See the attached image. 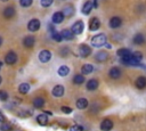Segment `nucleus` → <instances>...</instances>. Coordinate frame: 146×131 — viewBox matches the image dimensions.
Listing matches in <instances>:
<instances>
[{"label": "nucleus", "instance_id": "nucleus-35", "mask_svg": "<svg viewBox=\"0 0 146 131\" xmlns=\"http://www.w3.org/2000/svg\"><path fill=\"white\" fill-rule=\"evenodd\" d=\"M70 131H83V128L81 125H73L70 128Z\"/></svg>", "mask_w": 146, "mask_h": 131}, {"label": "nucleus", "instance_id": "nucleus-27", "mask_svg": "<svg viewBox=\"0 0 146 131\" xmlns=\"http://www.w3.org/2000/svg\"><path fill=\"white\" fill-rule=\"evenodd\" d=\"M18 91H19L21 93H23V95L27 93V92L30 91V84H29V83H22V84H19Z\"/></svg>", "mask_w": 146, "mask_h": 131}, {"label": "nucleus", "instance_id": "nucleus-1", "mask_svg": "<svg viewBox=\"0 0 146 131\" xmlns=\"http://www.w3.org/2000/svg\"><path fill=\"white\" fill-rule=\"evenodd\" d=\"M105 43H106V35L103 34V33L95 35V36L91 39V46H94V47L99 48V47L105 46Z\"/></svg>", "mask_w": 146, "mask_h": 131}, {"label": "nucleus", "instance_id": "nucleus-7", "mask_svg": "<svg viewBox=\"0 0 146 131\" xmlns=\"http://www.w3.org/2000/svg\"><path fill=\"white\" fill-rule=\"evenodd\" d=\"M100 26V21L97 17H94L89 21V30L90 31H97Z\"/></svg>", "mask_w": 146, "mask_h": 131}, {"label": "nucleus", "instance_id": "nucleus-42", "mask_svg": "<svg viewBox=\"0 0 146 131\" xmlns=\"http://www.w3.org/2000/svg\"><path fill=\"white\" fill-rule=\"evenodd\" d=\"M0 68H1V67H0Z\"/></svg>", "mask_w": 146, "mask_h": 131}, {"label": "nucleus", "instance_id": "nucleus-6", "mask_svg": "<svg viewBox=\"0 0 146 131\" xmlns=\"http://www.w3.org/2000/svg\"><path fill=\"white\" fill-rule=\"evenodd\" d=\"M79 52H80V56L81 57H88L90 54H91V48L87 44H81L79 47Z\"/></svg>", "mask_w": 146, "mask_h": 131}, {"label": "nucleus", "instance_id": "nucleus-40", "mask_svg": "<svg viewBox=\"0 0 146 131\" xmlns=\"http://www.w3.org/2000/svg\"><path fill=\"white\" fill-rule=\"evenodd\" d=\"M1 1H3V2H6V1H8V0H1Z\"/></svg>", "mask_w": 146, "mask_h": 131}, {"label": "nucleus", "instance_id": "nucleus-38", "mask_svg": "<svg viewBox=\"0 0 146 131\" xmlns=\"http://www.w3.org/2000/svg\"><path fill=\"white\" fill-rule=\"evenodd\" d=\"M1 44H2V38L0 36V46H1Z\"/></svg>", "mask_w": 146, "mask_h": 131}, {"label": "nucleus", "instance_id": "nucleus-34", "mask_svg": "<svg viewBox=\"0 0 146 131\" xmlns=\"http://www.w3.org/2000/svg\"><path fill=\"white\" fill-rule=\"evenodd\" d=\"M40 3L42 7H49L51 3H52V0H40Z\"/></svg>", "mask_w": 146, "mask_h": 131}, {"label": "nucleus", "instance_id": "nucleus-12", "mask_svg": "<svg viewBox=\"0 0 146 131\" xmlns=\"http://www.w3.org/2000/svg\"><path fill=\"white\" fill-rule=\"evenodd\" d=\"M15 8L14 7H11V6H8V7H6L5 8V10H3V16H5V18H11V17H14L15 16Z\"/></svg>", "mask_w": 146, "mask_h": 131}, {"label": "nucleus", "instance_id": "nucleus-31", "mask_svg": "<svg viewBox=\"0 0 146 131\" xmlns=\"http://www.w3.org/2000/svg\"><path fill=\"white\" fill-rule=\"evenodd\" d=\"M131 56H132L136 60H138V62H140V60L143 59V55H141V52H139V51H136V52L131 54Z\"/></svg>", "mask_w": 146, "mask_h": 131}, {"label": "nucleus", "instance_id": "nucleus-36", "mask_svg": "<svg viewBox=\"0 0 146 131\" xmlns=\"http://www.w3.org/2000/svg\"><path fill=\"white\" fill-rule=\"evenodd\" d=\"M60 109H62V112H63V113H65V114H70V113L72 112V108H71V107H68V106H63Z\"/></svg>", "mask_w": 146, "mask_h": 131}, {"label": "nucleus", "instance_id": "nucleus-29", "mask_svg": "<svg viewBox=\"0 0 146 131\" xmlns=\"http://www.w3.org/2000/svg\"><path fill=\"white\" fill-rule=\"evenodd\" d=\"M73 82L75 84H82L84 82V76L83 74H76L74 77H73Z\"/></svg>", "mask_w": 146, "mask_h": 131}, {"label": "nucleus", "instance_id": "nucleus-18", "mask_svg": "<svg viewBox=\"0 0 146 131\" xmlns=\"http://www.w3.org/2000/svg\"><path fill=\"white\" fill-rule=\"evenodd\" d=\"M133 43L137 44V46H140V44H144L145 43V36L141 34V33H137L135 36H133Z\"/></svg>", "mask_w": 146, "mask_h": 131}, {"label": "nucleus", "instance_id": "nucleus-10", "mask_svg": "<svg viewBox=\"0 0 146 131\" xmlns=\"http://www.w3.org/2000/svg\"><path fill=\"white\" fill-rule=\"evenodd\" d=\"M23 43H24V46L26 48H32L34 46V43H35V38L33 35H27V36L24 38Z\"/></svg>", "mask_w": 146, "mask_h": 131}, {"label": "nucleus", "instance_id": "nucleus-19", "mask_svg": "<svg viewBox=\"0 0 146 131\" xmlns=\"http://www.w3.org/2000/svg\"><path fill=\"white\" fill-rule=\"evenodd\" d=\"M98 81L96 80V79H91V80H89L88 82H87V89L88 90H90V91H92V90H96L97 88H98Z\"/></svg>", "mask_w": 146, "mask_h": 131}, {"label": "nucleus", "instance_id": "nucleus-33", "mask_svg": "<svg viewBox=\"0 0 146 131\" xmlns=\"http://www.w3.org/2000/svg\"><path fill=\"white\" fill-rule=\"evenodd\" d=\"M8 99V93L3 90H0V100L1 101H6Z\"/></svg>", "mask_w": 146, "mask_h": 131}, {"label": "nucleus", "instance_id": "nucleus-4", "mask_svg": "<svg viewBox=\"0 0 146 131\" xmlns=\"http://www.w3.org/2000/svg\"><path fill=\"white\" fill-rule=\"evenodd\" d=\"M5 62H6V64H8V65L15 64V63L17 62V55H16V52L9 51V52L5 56Z\"/></svg>", "mask_w": 146, "mask_h": 131}, {"label": "nucleus", "instance_id": "nucleus-20", "mask_svg": "<svg viewBox=\"0 0 146 131\" xmlns=\"http://www.w3.org/2000/svg\"><path fill=\"white\" fill-rule=\"evenodd\" d=\"M60 34H62V38L64 39V40H72L73 39V32H72V30H63L62 32H60Z\"/></svg>", "mask_w": 146, "mask_h": 131}, {"label": "nucleus", "instance_id": "nucleus-9", "mask_svg": "<svg viewBox=\"0 0 146 131\" xmlns=\"http://www.w3.org/2000/svg\"><path fill=\"white\" fill-rule=\"evenodd\" d=\"M121 24H122V19L117 16H114L110 19V27H112V28H117L121 26Z\"/></svg>", "mask_w": 146, "mask_h": 131}, {"label": "nucleus", "instance_id": "nucleus-22", "mask_svg": "<svg viewBox=\"0 0 146 131\" xmlns=\"http://www.w3.org/2000/svg\"><path fill=\"white\" fill-rule=\"evenodd\" d=\"M36 122H38L40 125H46V124L48 123V116L46 115V113H44V114H39V115L36 116Z\"/></svg>", "mask_w": 146, "mask_h": 131}, {"label": "nucleus", "instance_id": "nucleus-3", "mask_svg": "<svg viewBox=\"0 0 146 131\" xmlns=\"http://www.w3.org/2000/svg\"><path fill=\"white\" fill-rule=\"evenodd\" d=\"M83 28H84L83 22L82 21H76L72 26V32H73V34H81L83 32Z\"/></svg>", "mask_w": 146, "mask_h": 131}, {"label": "nucleus", "instance_id": "nucleus-13", "mask_svg": "<svg viewBox=\"0 0 146 131\" xmlns=\"http://www.w3.org/2000/svg\"><path fill=\"white\" fill-rule=\"evenodd\" d=\"M64 14L62 13V11H56L54 15H52V23H55V24H59V23H62L63 22V19H64Z\"/></svg>", "mask_w": 146, "mask_h": 131}, {"label": "nucleus", "instance_id": "nucleus-26", "mask_svg": "<svg viewBox=\"0 0 146 131\" xmlns=\"http://www.w3.org/2000/svg\"><path fill=\"white\" fill-rule=\"evenodd\" d=\"M43 105H44V99L42 97H36L33 100V106L35 108H41V107H43Z\"/></svg>", "mask_w": 146, "mask_h": 131}, {"label": "nucleus", "instance_id": "nucleus-30", "mask_svg": "<svg viewBox=\"0 0 146 131\" xmlns=\"http://www.w3.org/2000/svg\"><path fill=\"white\" fill-rule=\"evenodd\" d=\"M32 2H33V0H19L21 6H22V7H24V8L30 7V6L32 5Z\"/></svg>", "mask_w": 146, "mask_h": 131}, {"label": "nucleus", "instance_id": "nucleus-14", "mask_svg": "<svg viewBox=\"0 0 146 131\" xmlns=\"http://www.w3.org/2000/svg\"><path fill=\"white\" fill-rule=\"evenodd\" d=\"M108 58V55L106 51H99L96 54L95 56V59L98 62V63H103V62H106V59Z\"/></svg>", "mask_w": 146, "mask_h": 131}, {"label": "nucleus", "instance_id": "nucleus-5", "mask_svg": "<svg viewBox=\"0 0 146 131\" xmlns=\"http://www.w3.org/2000/svg\"><path fill=\"white\" fill-rule=\"evenodd\" d=\"M51 58V52L49 50H41L39 54V60L41 63H47Z\"/></svg>", "mask_w": 146, "mask_h": 131}, {"label": "nucleus", "instance_id": "nucleus-32", "mask_svg": "<svg viewBox=\"0 0 146 131\" xmlns=\"http://www.w3.org/2000/svg\"><path fill=\"white\" fill-rule=\"evenodd\" d=\"M10 129H11V125L9 123H3V124L0 125V130L1 131H9Z\"/></svg>", "mask_w": 146, "mask_h": 131}, {"label": "nucleus", "instance_id": "nucleus-39", "mask_svg": "<svg viewBox=\"0 0 146 131\" xmlns=\"http://www.w3.org/2000/svg\"><path fill=\"white\" fill-rule=\"evenodd\" d=\"M1 82H2V77L0 76V84H1Z\"/></svg>", "mask_w": 146, "mask_h": 131}, {"label": "nucleus", "instance_id": "nucleus-21", "mask_svg": "<svg viewBox=\"0 0 146 131\" xmlns=\"http://www.w3.org/2000/svg\"><path fill=\"white\" fill-rule=\"evenodd\" d=\"M76 107L79 109H84L88 107V100L86 98H80L76 100Z\"/></svg>", "mask_w": 146, "mask_h": 131}, {"label": "nucleus", "instance_id": "nucleus-28", "mask_svg": "<svg viewBox=\"0 0 146 131\" xmlns=\"http://www.w3.org/2000/svg\"><path fill=\"white\" fill-rule=\"evenodd\" d=\"M116 54H117V56L119 57H125V56H129L131 52H130V50L129 49H127V48H121V49H119L117 51H116Z\"/></svg>", "mask_w": 146, "mask_h": 131}, {"label": "nucleus", "instance_id": "nucleus-24", "mask_svg": "<svg viewBox=\"0 0 146 131\" xmlns=\"http://www.w3.org/2000/svg\"><path fill=\"white\" fill-rule=\"evenodd\" d=\"M62 13L64 14V16L71 17V16H73V14H74V8H73L72 6H65Z\"/></svg>", "mask_w": 146, "mask_h": 131}, {"label": "nucleus", "instance_id": "nucleus-23", "mask_svg": "<svg viewBox=\"0 0 146 131\" xmlns=\"http://www.w3.org/2000/svg\"><path fill=\"white\" fill-rule=\"evenodd\" d=\"M92 71H94V66H92L91 64H84V65L81 67V72H82L83 75L90 74Z\"/></svg>", "mask_w": 146, "mask_h": 131}, {"label": "nucleus", "instance_id": "nucleus-2", "mask_svg": "<svg viewBox=\"0 0 146 131\" xmlns=\"http://www.w3.org/2000/svg\"><path fill=\"white\" fill-rule=\"evenodd\" d=\"M40 25H41L40 21L36 19V18H33V19H31V21L27 23V28H29V31H31V32H35V31H38V30L40 28Z\"/></svg>", "mask_w": 146, "mask_h": 131}, {"label": "nucleus", "instance_id": "nucleus-8", "mask_svg": "<svg viewBox=\"0 0 146 131\" xmlns=\"http://www.w3.org/2000/svg\"><path fill=\"white\" fill-rule=\"evenodd\" d=\"M64 92H65V88H64L63 85L58 84V85H55V87H54L51 93H52L54 97H62V96L64 95Z\"/></svg>", "mask_w": 146, "mask_h": 131}, {"label": "nucleus", "instance_id": "nucleus-11", "mask_svg": "<svg viewBox=\"0 0 146 131\" xmlns=\"http://www.w3.org/2000/svg\"><path fill=\"white\" fill-rule=\"evenodd\" d=\"M113 128V122L108 118H105L102 123H100V129L102 131H110Z\"/></svg>", "mask_w": 146, "mask_h": 131}, {"label": "nucleus", "instance_id": "nucleus-16", "mask_svg": "<svg viewBox=\"0 0 146 131\" xmlns=\"http://www.w3.org/2000/svg\"><path fill=\"white\" fill-rule=\"evenodd\" d=\"M135 84L138 89H144L146 87V77L145 76H138L135 81Z\"/></svg>", "mask_w": 146, "mask_h": 131}, {"label": "nucleus", "instance_id": "nucleus-25", "mask_svg": "<svg viewBox=\"0 0 146 131\" xmlns=\"http://www.w3.org/2000/svg\"><path fill=\"white\" fill-rule=\"evenodd\" d=\"M58 75L59 76H66L68 73H70V67L66 66V65H62L59 68H58Z\"/></svg>", "mask_w": 146, "mask_h": 131}, {"label": "nucleus", "instance_id": "nucleus-17", "mask_svg": "<svg viewBox=\"0 0 146 131\" xmlns=\"http://www.w3.org/2000/svg\"><path fill=\"white\" fill-rule=\"evenodd\" d=\"M92 7H94V5H92L91 1H86V2L83 3V6H82V9H81V10H82V13H83L84 15H88V14H90Z\"/></svg>", "mask_w": 146, "mask_h": 131}, {"label": "nucleus", "instance_id": "nucleus-15", "mask_svg": "<svg viewBox=\"0 0 146 131\" xmlns=\"http://www.w3.org/2000/svg\"><path fill=\"white\" fill-rule=\"evenodd\" d=\"M108 74H110V77H112V79H119L120 76H121V69L119 68V67H112L111 69H110V72H108Z\"/></svg>", "mask_w": 146, "mask_h": 131}, {"label": "nucleus", "instance_id": "nucleus-41", "mask_svg": "<svg viewBox=\"0 0 146 131\" xmlns=\"http://www.w3.org/2000/svg\"><path fill=\"white\" fill-rule=\"evenodd\" d=\"M1 65H2V64H1V62H0V67H1Z\"/></svg>", "mask_w": 146, "mask_h": 131}, {"label": "nucleus", "instance_id": "nucleus-37", "mask_svg": "<svg viewBox=\"0 0 146 131\" xmlns=\"http://www.w3.org/2000/svg\"><path fill=\"white\" fill-rule=\"evenodd\" d=\"M3 121H5V116H3V114L0 112V123H1V122H3Z\"/></svg>", "mask_w": 146, "mask_h": 131}]
</instances>
